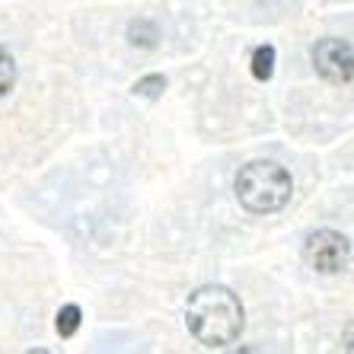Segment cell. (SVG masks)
Returning a JSON list of instances; mask_svg holds the SVG:
<instances>
[{
	"label": "cell",
	"mask_w": 354,
	"mask_h": 354,
	"mask_svg": "<svg viewBox=\"0 0 354 354\" xmlns=\"http://www.w3.org/2000/svg\"><path fill=\"white\" fill-rule=\"evenodd\" d=\"M128 39H131L134 48H157V39H160V29L153 19H131L128 26Z\"/></svg>",
	"instance_id": "obj_5"
},
{
	"label": "cell",
	"mask_w": 354,
	"mask_h": 354,
	"mask_svg": "<svg viewBox=\"0 0 354 354\" xmlns=\"http://www.w3.org/2000/svg\"><path fill=\"white\" fill-rule=\"evenodd\" d=\"M29 354H48V351H45V348H39V351H29Z\"/></svg>",
	"instance_id": "obj_10"
},
{
	"label": "cell",
	"mask_w": 354,
	"mask_h": 354,
	"mask_svg": "<svg viewBox=\"0 0 354 354\" xmlns=\"http://www.w3.org/2000/svg\"><path fill=\"white\" fill-rule=\"evenodd\" d=\"M304 262L319 274H338L351 262V239L338 230H313L304 239Z\"/></svg>",
	"instance_id": "obj_3"
},
{
	"label": "cell",
	"mask_w": 354,
	"mask_h": 354,
	"mask_svg": "<svg viewBox=\"0 0 354 354\" xmlns=\"http://www.w3.org/2000/svg\"><path fill=\"white\" fill-rule=\"evenodd\" d=\"M233 192L249 214H274L294 195V179L274 160H252V163L239 166Z\"/></svg>",
	"instance_id": "obj_2"
},
{
	"label": "cell",
	"mask_w": 354,
	"mask_h": 354,
	"mask_svg": "<svg viewBox=\"0 0 354 354\" xmlns=\"http://www.w3.org/2000/svg\"><path fill=\"white\" fill-rule=\"evenodd\" d=\"M163 90H166V77L163 74H147V77H140V80L131 86L134 96H144V99L163 96Z\"/></svg>",
	"instance_id": "obj_9"
},
{
	"label": "cell",
	"mask_w": 354,
	"mask_h": 354,
	"mask_svg": "<svg viewBox=\"0 0 354 354\" xmlns=\"http://www.w3.org/2000/svg\"><path fill=\"white\" fill-rule=\"evenodd\" d=\"M17 86V61L3 45H0V99L10 96Z\"/></svg>",
	"instance_id": "obj_8"
},
{
	"label": "cell",
	"mask_w": 354,
	"mask_h": 354,
	"mask_svg": "<svg viewBox=\"0 0 354 354\" xmlns=\"http://www.w3.org/2000/svg\"><path fill=\"white\" fill-rule=\"evenodd\" d=\"M249 67H252V77L256 80H272L274 74V45H259L256 51H252V61H249Z\"/></svg>",
	"instance_id": "obj_6"
},
{
	"label": "cell",
	"mask_w": 354,
	"mask_h": 354,
	"mask_svg": "<svg viewBox=\"0 0 354 354\" xmlns=\"http://www.w3.org/2000/svg\"><path fill=\"white\" fill-rule=\"evenodd\" d=\"M185 326L195 335V342H201L205 348H227L243 335L246 313L230 288L205 284L185 304Z\"/></svg>",
	"instance_id": "obj_1"
},
{
	"label": "cell",
	"mask_w": 354,
	"mask_h": 354,
	"mask_svg": "<svg viewBox=\"0 0 354 354\" xmlns=\"http://www.w3.org/2000/svg\"><path fill=\"white\" fill-rule=\"evenodd\" d=\"M313 67L322 80L335 83V86H348L354 74V51L348 39H319L313 45Z\"/></svg>",
	"instance_id": "obj_4"
},
{
	"label": "cell",
	"mask_w": 354,
	"mask_h": 354,
	"mask_svg": "<svg viewBox=\"0 0 354 354\" xmlns=\"http://www.w3.org/2000/svg\"><path fill=\"white\" fill-rule=\"evenodd\" d=\"M80 319H83L80 306H77V304H64L58 310V322H55V326H58V335L61 338H71L77 329H80Z\"/></svg>",
	"instance_id": "obj_7"
}]
</instances>
